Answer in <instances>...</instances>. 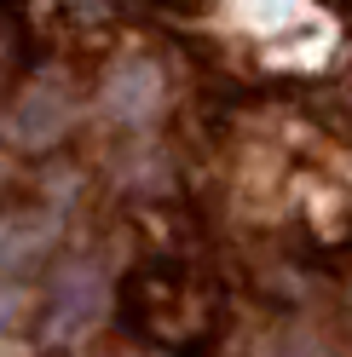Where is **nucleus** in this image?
Listing matches in <instances>:
<instances>
[{"mask_svg": "<svg viewBox=\"0 0 352 357\" xmlns=\"http://www.w3.org/2000/svg\"><path fill=\"white\" fill-rule=\"evenodd\" d=\"M127 323L139 334H150V340H179V334L203 328L208 317L196 311V282L179 265H150V271H139L127 282Z\"/></svg>", "mask_w": 352, "mask_h": 357, "instance_id": "f257e3e1", "label": "nucleus"}, {"mask_svg": "<svg viewBox=\"0 0 352 357\" xmlns=\"http://www.w3.org/2000/svg\"><path fill=\"white\" fill-rule=\"evenodd\" d=\"M24 63V35H17V24H12V12H0V86L12 81V70Z\"/></svg>", "mask_w": 352, "mask_h": 357, "instance_id": "f03ea898", "label": "nucleus"}]
</instances>
